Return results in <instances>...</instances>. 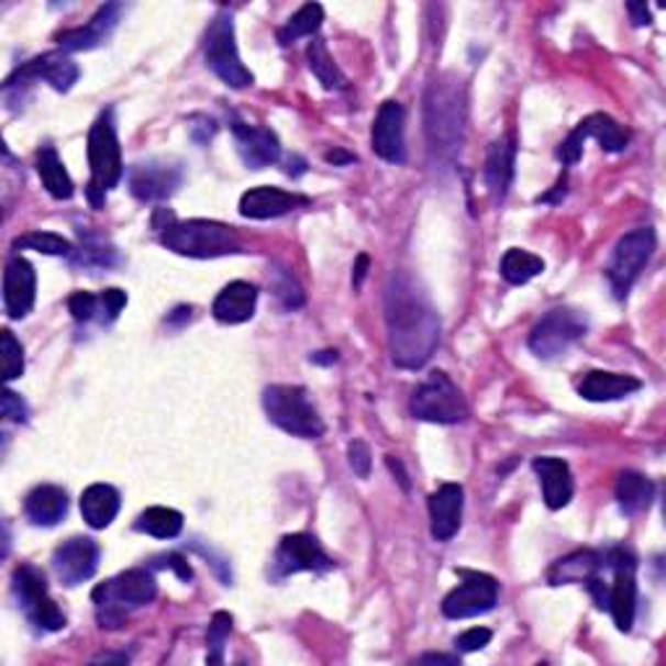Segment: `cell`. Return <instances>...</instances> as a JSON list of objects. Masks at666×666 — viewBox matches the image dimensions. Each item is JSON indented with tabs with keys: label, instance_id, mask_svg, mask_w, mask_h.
<instances>
[{
	"label": "cell",
	"instance_id": "cell-36",
	"mask_svg": "<svg viewBox=\"0 0 666 666\" xmlns=\"http://www.w3.org/2000/svg\"><path fill=\"white\" fill-rule=\"evenodd\" d=\"M323 16L325 13L321 3L302 5V9L297 11L285 26H281L279 34H276V37H279V45H292V42H297L300 37H313V34L321 30Z\"/></svg>",
	"mask_w": 666,
	"mask_h": 666
},
{
	"label": "cell",
	"instance_id": "cell-6",
	"mask_svg": "<svg viewBox=\"0 0 666 666\" xmlns=\"http://www.w3.org/2000/svg\"><path fill=\"white\" fill-rule=\"evenodd\" d=\"M264 409L276 428L295 437L315 441L325 432L321 414L302 386H268L264 391Z\"/></svg>",
	"mask_w": 666,
	"mask_h": 666
},
{
	"label": "cell",
	"instance_id": "cell-49",
	"mask_svg": "<svg viewBox=\"0 0 666 666\" xmlns=\"http://www.w3.org/2000/svg\"><path fill=\"white\" fill-rule=\"evenodd\" d=\"M628 11H630V16H633L635 26H648L651 24V13L646 9V3H630Z\"/></svg>",
	"mask_w": 666,
	"mask_h": 666
},
{
	"label": "cell",
	"instance_id": "cell-23",
	"mask_svg": "<svg viewBox=\"0 0 666 666\" xmlns=\"http://www.w3.org/2000/svg\"><path fill=\"white\" fill-rule=\"evenodd\" d=\"M304 203H308L304 196L287 193V190L281 188L260 186L251 188L240 198V214L245 219H276L289 214V211H295L297 207H304Z\"/></svg>",
	"mask_w": 666,
	"mask_h": 666
},
{
	"label": "cell",
	"instance_id": "cell-53",
	"mask_svg": "<svg viewBox=\"0 0 666 666\" xmlns=\"http://www.w3.org/2000/svg\"><path fill=\"white\" fill-rule=\"evenodd\" d=\"M420 664H458V656H445V654H424L417 658Z\"/></svg>",
	"mask_w": 666,
	"mask_h": 666
},
{
	"label": "cell",
	"instance_id": "cell-22",
	"mask_svg": "<svg viewBox=\"0 0 666 666\" xmlns=\"http://www.w3.org/2000/svg\"><path fill=\"white\" fill-rule=\"evenodd\" d=\"M120 13H123V5L118 3L99 5V11L89 19L87 26L58 34L60 47L68 49V53H81V49H95L99 45H104V42L112 37V32H115Z\"/></svg>",
	"mask_w": 666,
	"mask_h": 666
},
{
	"label": "cell",
	"instance_id": "cell-18",
	"mask_svg": "<svg viewBox=\"0 0 666 666\" xmlns=\"http://www.w3.org/2000/svg\"><path fill=\"white\" fill-rule=\"evenodd\" d=\"M34 297H37V274L34 266L21 255H13L5 264L3 271V308L9 318L30 315L34 308Z\"/></svg>",
	"mask_w": 666,
	"mask_h": 666
},
{
	"label": "cell",
	"instance_id": "cell-7",
	"mask_svg": "<svg viewBox=\"0 0 666 666\" xmlns=\"http://www.w3.org/2000/svg\"><path fill=\"white\" fill-rule=\"evenodd\" d=\"M203 55H207V66L214 70L226 87L247 89L253 84V74L245 68L243 58H240L232 11H219L217 19L211 21L207 42H203Z\"/></svg>",
	"mask_w": 666,
	"mask_h": 666
},
{
	"label": "cell",
	"instance_id": "cell-19",
	"mask_svg": "<svg viewBox=\"0 0 666 666\" xmlns=\"http://www.w3.org/2000/svg\"><path fill=\"white\" fill-rule=\"evenodd\" d=\"M47 81L55 91H68L79 81V66L68 58L66 53H45L40 58H34L30 63H24L16 74L11 76L3 87H11V84H26V81Z\"/></svg>",
	"mask_w": 666,
	"mask_h": 666
},
{
	"label": "cell",
	"instance_id": "cell-47",
	"mask_svg": "<svg viewBox=\"0 0 666 666\" xmlns=\"http://www.w3.org/2000/svg\"><path fill=\"white\" fill-rule=\"evenodd\" d=\"M349 464L352 469L357 477L367 479L370 477V464H373V456H370V448H367L365 441H352L349 443Z\"/></svg>",
	"mask_w": 666,
	"mask_h": 666
},
{
	"label": "cell",
	"instance_id": "cell-41",
	"mask_svg": "<svg viewBox=\"0 0 666 666\" xmlns=\"http://www.w3.org/2000/svg\"><path fill=\"white\" fill-rule=\"evenodd\" d=\"M0 354H3V380L11 382L24 373V346L16 342L13 331H0Z\"/></svg>",
	"mask_w": 666,
	"mask_h": 666
},
{
	"label": "cell",
	"instance_id": "cell-39",
	"mask_svg": "<svg viewBox=\"0 0 666 666\" xmlns=\"http://www.w3.org/2000/svg\"><path fill=\"white\" fill-rule=\"evenodd\" d=\"M37 251V253H45V255H66V258H70L74 255V245L68 243L66 237L55 235V232H30V235L24 237H16L13 240V251Z\"/></svg>",
	"mask_w": 666,
	"mask_h": 666
},
{
	"label": "cell",
	"instance_id": "cell-52",
	"mask_svg": "<svg viewBox=\"0 0 666 666\" xmlns=\"http://www.w3.org/2000/svg\"><path fill=\"white\" fill-rule=\"evenodd\" d=\"M386 464H388V469H391L396 477H399V485L403 487V490L409 492V474L403 471V466H401V460L399 458H393V456H388L386 458Z\"/></svg>",
	"mask_w": 666,
	"mask_h": 666
},
{
	"label": "cell",
	"instance_id": "cell-31",
	"mask_svg": "<svg viewBox=\"0 0 666 666\" xmlns=\"http://www.w3.org/2000/svg\"><path fill=\"white\" fill-rule=\"evenodd\" d=\"M614 495H618L622 513L637 515V513H643V510L651 508V502H654V495H656V487H654V481L643 477V474L622 471L618 477Z\"/></svg>",
	"mask_w": 666,
	"mask_h": 666
},
{
	"label": "cell",
	"instance_id": "cell-20",
	"mask_svg": "<svg viewBox=\"0 0 666 666\" xmlns=\"http://www.w3.org/2000/svg\"><path fill=\"white\" fill-rule=\"evenodd\" d=\"M464 519V487L441 485L430 495V531L437 542H448L458 534Z\"/></svg>",
	"mask_w": 666,
	"mask_h": 666
},
{
	"label": "cell",
	"instance_id": "cell-43",
	"mask_svg": "<svg viewBox=\"0 0 666 666\" xmlns=\"http://www.w3.org/2000/svg\"><path fill=\"white\" fill-rule=\"evenodd\" d=\"M68 310L76 323H89L99 313V297L91 292H74L68 300Z\"/></svg>",
	"mask_w": 666,
	"mask_h": 666
},
{
	"label": "cell",
	"instance_id": "cell-38",
	"mask_svg": "<svg viewBox=\"0 0 666 666\" xmlns=\"http://www.w3.org/2000/svg\"><path fill=\"white\" fill-rule=\"evenodd\" d=\"M70 258L76 260L79 266H89V268H108L115 264V247L104 243L102 237L97 235H87L84 237L81 232V245Z\"/></svg>",
	"mask_w": 666,
	"mask_h": 666
},
{
	"label": "cell",
	"instance_id": "cell-14",
	"mask_svg": "<svg viewBox=\"0 0 666 666\" xmlns=\"http://www.w3.org/2000/svg\"><path fill=\"white\" fill-rule=\"evenodd\" d=\"M274 580L289 578L295 573H329L336 568V563L325 555L321 542L310 534H289L281 540L271 563Z\"/></svg>",
	"mask_w": 666,
	"mask_h": 666
},
{
	"label": "cell",
	"instance_id": "cell-16",
	"mask_svg": "<svg viewBox=\"0 0 666 666\" xmlns=\"http://www.w3.org/2000/svg\"><path fill=\"white\" fill-rule=\"evenodd\" d=\"M102 550L89 536H74L53 552V570L63 586H79L99 568Z\"/></svg>",
	"mask_w": 666,
	"mask_h": 666
},
{
	"label": "cell",
	"instance_id": "cell-55",
	"mask_svg": "<svg viewBox=\"0 0 666 666\" xmlns=\"http://www.w3.org/2000/svg\"><path fill=\"white\" fill-rule=\"evenodd\" d=\"M338 359V354L336 352H318V354H310V363H315V365H331V363H336Z\"/></svg>",
	"mask_w": 666,
	"mask_h": 666
},
{
	"label": "cell",
	"instance_id": "cell-35",
	"mask_svg": "<svg viewBox=\"0 0 666 666\" xmlns=\"http://www.w3.org/2000/svg\"><path fill=\"white\" fill-rule=\"evenodd\" d=\"M544 271V260L540 255L521 251V247H510V251L502 255L500 260V274L508 285H526V281L534 279Z\"/></svg>",
	"mask_w": 666,
	"mask_h": 666
},
{
	"label": "cell",
	"instance_id": "cell-34",
	"mask_svg": "<svg viewBox=\"0 0 666 666\" xmlns=\"http://www.w3.org/2000/svg\"><path fill=\"white\" fill-rule=\"evenodd\" d=\"M136 531L154 536V540H175L182 531V513L175 508L154 506L138 515Z\"/></svg>",
	"mask_w": 666,
	"mask_h": 666
},
{
	"label": "cell",
	"instance_id": "cell-54",
	"mask_svg": "<svg viewBox=\"0 0 666 666\" xmlns=\"http://www.w3.org/2000/svg\"><path fill=\"white\" fill-rule=\"evenodd\" d=\"M193 318V308H177L175 313L167 315V323H186Z\"/></svg>",
	"mask_w": 666,
	"mask_h": 666
},
{
	"label": "cell",
	"instance_id": "cell-29",
	"mask_svg": "<svg viewBox=\"0 0 666 666\" xmlns=\"http://www.w3.org/2000/svg\"><path fill=\"white\" fill-rule=\"evenodd\" d=\"M604 568V555L593 550H580L573 555L557 559L550 568V584L563 586V584H588L593 576H599Z\"/></svg>",
	"mask_w": 666,
	"mask_h": 666
},
{
	"label": "cell",
	"instance_id": "cell-21",
	"mask_svg": "<svg viewBox=\"0 0 666 666\" xmlns=\"http://www.w3.org/2000/svg\"><path fill=\"white\" fill-rule=\"evenodd\" d=\"M232 133H235L240 157H243V162L251 169H264L274 165V162H279L281 146L274 131L260 125H245L235 120V123H232Z\"/></svg>",
	"mask_w": 666,
	"mask_h": 666
},
{
	"label": "cell",
	"instance_id": "cell-45",
	"mask_svg": "<svg viewBox=\"0 0 666 666\" xmlns=\"http://www.w3.org/2000/svg\"><path fill=\"white\" fill-rule=\"evenodd\" d=\"M0 412H3V420L9 422H26L30 420V409H26L24 399L19 393H13L5 388L3 399H0Z\"/></svg>",
	"mask_w": 666,
	"mask_h": 666
},
{
	"label": "cell",
	"instance_id": "cell-30",
	"mask_svg": "<svg viewBox=\"0 0 666 666\" xmlns=\"http://www.w3.org/2000/svg\"><path fill=\"white\" fill-rule=\"evenodd\" d=\"M120 513V492L112 485H91L81 495V515L91 529H108Z\"/></svg>",
	"mask_w": 666,
	"mask_h": 666
},
{
	"label": "cell",
	"instance_id": "cell-48",
	"mask_svg": "<svg viewBox=\"0 0 666 666\" xmlns=\"http://www.w3.org/2000/svg\"><path fill=\"white\" fill-rule=\"evenodd\" d=\"M159 559H162L159 568H173L182 580L193 578V570H190V565L186 563V557H182V555H165V557H159Z\"/></svg>",
	"mask_w": 666,
	"mask_h": 666
},
{
	"label": "cell",
	"instance_id": "cell-11",
	"mask_svg": "<svg viewBox=\"0 0 666 666\" xmlns=\"http://www.w3.org/2000/svg\"><path fill=\"white\" fill-rule=\"evenodd\" d=\"M588 331L584 313L570 308H555L542 318L529 333V349L542 359H555L573 344L580 342Z\"/></svg>",
	"mask_w": 666,
	"mask_h": 666
},
{
	"label": "cell",
	"instance_id": "cell-1",
	"mask_svg": "<svg viewBox=\"0 0 666 666\" xmlns=\"http://www.w3.org/2000/svg\"><path fill=\"white\" fill-rule=\"evenodd\" d=\"M388 349L396 367L420 370L441 342V318L414 276L396 271L386 285Z\"/></svg>",
	"mask_w": 666,
	"mask_h": 666
},
{
	"label": "cell",
	"instance_id": "cell-12",
	"mask_svg": "<svg viewBox=\"0 0 666 666\" xmlns=\"http://www.w3.org/2000/svg\"><path fill=\"white\" fill-rule=\"evenodd\" d=\"M604 565L612 570V584L607 586V609L622 633H630L635 622L637 584H635V557L628 550L614 547L604 555Z\"/></svg>",
	"mask_w": 666,
	"mask_h": 666
},
{
	"label": "cell",
	"instance_id": "cell-50",
	"mask_svg": "<svg viewBox=\"0 0 666 666\" xmlns=\"http://www.w3.org/2000/svg\"><path fill=\"white\" fill-rule=\"evenodd\" d=\"M367 266H370V258H367V255H359V258H357V266H354V276H352L354 289L363 287L365 274H367Z\"/></svg>",
	"mask_w": 666,
	"mask_h": 666
},
{
	"label": "cell",
	"instance_id": "cell-4",
	"mask_svg": "<svg viewBox=\"0 0 666 666\" xmlns=\"http://www.w3.org/2000/svg\"><path fill=\"white\" fill-rule=\"evenodd\" d=\"M87 154L91 169L87 196L91 207L102 209L110 190L118 188V182L123 180V157H120L115 112L112 110H104L102 115L95 120V125H91Z\"/></svg>",
	"mask_w": 666,
	"mask_h": 666
},
{
	"label": "cell",
	"instance_id": "cell-44",
	"mask_svg": "<svg viewBox=\"0 0 666 666\" xmlns=\"http://www.w3.org/2000/svg\"><path fill=\"white\" fill-rule=\"evenodd\" d=\"M125 304H127V295L123 292V289H118V287L104 289V292L99 295V321L112 323Z\"/></svg>",
	"mask_w": 666,
	"mask_h": 666
},
{
	"label": "cell",
	"instance_id": "cell-26",
	"mask_svg": "<svg viewBox=\"0 0 666 666\" xmlns=\"http://www.w3.org/2000/svg\"><path fill=\"white\" fill-rule=\"evenodd\" d=\"M515 175V144L510 138H500L490 146L485 162V182L490 188L495 203L506 201Z\"/></svg>",
	"mask_w": 666,
	"mask_h": 666
},
{
	"label": "cell",
	"instance_id": "cell-8",
	"mask_svg": "<svg viewBox=\"0 0 666 666\" xmlns=\"http://www.w3.org/2000/svg\"><path fill=\"white\" fill-rule=\"evenodd\" d=\"M409 409H412L414 420L435 424H458L469 417L460 388L441 370L430 373L428 380L417 388Z\"/></svg>",
	"mask_w": 666,
	"mask_h": 666
},
{
	"label": "cell",
	"instance_id": "cell-2",
	"mask_svg": "<svg viewBox=\"0 0 666 666\" xmlns=\"http://www.w3.org/2000/svg\"><path fill=\"white\" fill-rule=\"evenodd\" d=\"M424 131L437 159H453L466 136V97L456 79H437L424 97Z\"/></svg>",
	"mask_w": 666,
	"mask_h": 666
},
{
	"label": "cell",
	"instance_id": "cell-42",
	"mask_svg": "<svg viewBox=\"0 0 666 666\" xmlns=\"http://www.w3.org/2000/svg\"><path fill=\"white\" fill-rule=\"evenodd\" d=\"M271 289H274L276 300L281 302V308H285V310H297V308H302V304H304L302 287L297 285L295 276L285 271V268H276V271H274Z\"/></svg>",
	"mask_w": 666,
	"mask_h": 666
},
{
	"label": "cell",
	"instance_id": "cell-46",
	"mask_svg": "<svg viewBox=\"0 0 666 666\" xmlns=\"http://www.w3.org/2000/svg\"><path fill=\"white\" fill-rule=\"evenodd\" d=\"M490 641H492L490 630L471 628L456 637V648L460 651V654H471V651H481L485 646H490Z\"/></svg>",
	"mask_w": 666,
	"mask_h": 666
},
{
	"label": "cell",
	"instance_id": "cell-5",
	"mask_svg": "<svg viewBox=\"0 0 666 666\" xmlns=\"http://www.w3.org/2000/svg\"><path fill=\"white\" fill-rule=\"evenodd\" d=\"M162 245L188 258H219L240 251V237L232 226L209 219H190V222H169L162 230Z\"/></svg>",
	"mask_w": 666,
	"mask_h": 666
},
{
	"label": "cell",
	"instance_id": "cell-27",
	"mask_svg": "<svg viewBox=\"0 0 666 666\" xmlns=\"http://www.w3.org/2000/svg\"><path fill=\"white\" fill-rule=\"evenodd\" d=\"M643 382L633 378V375H622V373H604V370H591L584 375L580 380L578 393L584 396L586 401H618L625 399V396L641 391Z\"/></svg>",
	"mask_w": 666,
	"mask_h": 666
},
{
	"label": "cell",
	"instance_id": "cell-15",
	"mask_svg": "<svg viewBox=\"0 0 666 666\" xmlns=\"http://www.w3.org/2000/svg\"><path fill=\"white\" fill-rule=\"evenodd\" d=\"M127 186H131V193L144 203L167 201L182 186V169L162 159L138 162L127 173Z\"/></svg>",
	"mask_w": 666,
	"mask_h": 666
},
{
	"label": "cell",
	"instance_id": "cell-24",
	"mask_svg": "<svg viewBox=\"0 0 666 666\" xmlns=\"http://www.w3.org/2000/svg\"><path fill=\"white\" fill-rule=\"evenodd\" d=\"M255 304H258V289L251 281H232L217 295L211 313H214L219 323L237 325L251 321L255 315Z\"/></svg>",
	"mask_w": 666,
	"mask_h": 666
},
{
	"label": "cell",
	"instance_id": "cell-13",
	"mask_svg": "<svg viewBox=\"0 0 666 666\" xmlns=\"http://www.w3.org/2000/svg\"><path fill=\"white\" fill-rule=\"evenodd\" d=\"M460 584L443 599V614L448 620H469L492 612L500 597V584L487 573L458 570Z\"/></svg>",
	"mask_w": 666,
	"mask_h": 666
},
{
	"label": "cell",
	"instance_id": "cell-28",
	"mask_svg": "<svg viewBox=\"0 0 666 666\" xmlns=\"http://www.w3.org/2000/svg\"><path fill=\"white\" fill-rule=\"evenodd\" d=\"M24 513L34 526H58L68 513V495L55 485L34 487L24 500Z\"/></svg>",
	"mask_w": 666,
	"mask_h": 666
},
{
	"label": "cell",
	"instance_id": "cell-33",
	"mask_svg": "<svg viewBox=\"0 0 666 666\" xmlns=\"http://www.w3.org/2000/svg\"><path fill=\"white\" fill-rule=\"evenodd\" d=\"M576 131L584 138H597L601 148H607V152H622L630 141L625 127H622L618 120L604 115V112H597V115H588L586 120H580Z\"/></svg>",
	"mask_w": 666,
	"mask_h": 666
},
{
	"label": "cell",
	"instance_id": "cell-10",
	"mask_svg": "<svg viewBox=\"0 0 666 666\" xmlns=\"http://www.w3.org/2000/svg\"><path fill=\"white\" fill-rule=\"evenodd\" d=\"M654 251L656 235L651 226H641V230H633L628 232L625 237H620V243L614 245L612 258H609L607 264V279L609 285H612V292L618 300H625Z\"/></svg>",
	"mask_w": 666,
	"mask_h": 666
},
{
	"label": "cell",
	"instance_id": "cell-3",
	"mask_svg": "<svg viewBox=\"0 0 666 666\" xmlns=\"http://www.w3.org/2000/svg\"><path fill=\"white\" fill-rule=\"evenodd\" d=\"M157 599V578L146 568H131L104 580L91 591L97 622L104 630H120L133 609L152 604Z\"/></svg>",
	"mask_w": 666,
	"mask_h": 666
},
{
	"label": "cell",
	"instance_id": "cell-17",
	"mask_svg": "<svg viewBox=\"0 0 666 666\" xmlns=\"http://www.w3.org/2000/svg\"><path fill=\"white\" fill-rule=\"evenodd\" d=\"M403 120L407 112L399 102L388 99L380 104L373 123V152L388 165H403L407 162V141H403Z\"/></svg>",
	"mask_w": 666,
	"mask_h": 666
},
{
	"label": "cell",
	"instance_id": "cell-9",
	"mask_svg": "<svg viewBox=\"0 0 666 666\" xmlns=\"http://www.w3.org/2000/svg\"><path fill=\"white\" fill-rule=\"evenodd\" d=\"M13 597L19 607L24 609L26 620L40 633H58L66 628V614L60 612L58 604L49 599L45 573L34 565H19L13 570Z\"/></svg>",
	"mask_w": 666,
	"mask_h": 666
},
{
	"label": "cell",
	"instance_id": "cell-32",
	"mask_svg": "<svg viewBox=\"0 0 666 666\" xmlns=\"http://www.w3.org/2000/svg\"><path fill=\"white\" fill-rule=\"evenodd\" d=\"M37 173H40L42 186H45V190L53 198H58V201H68V198L74 196V180H70V175L66 173V167H63L58 152H55L53 146L40 148Z\"/></svg>",
	"mask_w": 666,
	"mask_h": 666
},
{
	"label": "cell",
	"instance_id": "cell-37",
	"mask_svg": "<svg viewBox=\"0 0 666 666\" xmlns=\"http://www.w3.org/2000/svg\"><path fill=\"white\" fill-rule=\"evenodd\" d=\"M308 66L325 89H344L346 87V76L342 74V68L336 66V60L331 58L329 47H325L323 40H313L308 45Z\"/></svg>",
	"mask_w": 666,
	"mask_h": 666
},
{
	"label": "cell",
	"instance_id": "cell-40",
	"mask_svg": "<svg viewBox=\"0 0 666 666\" xmlns=\"http://www.w3.org/2000/svg\"><path fill=\"white\" fill-rule=\"evenodd\" d=\"M232 633V614L226 612H217L214 618H211L209 633H207V662L209 664H222L224 662V646H226V637Z\"/></svg>",
	"mask_w": 666,
	"mask_h": 666
},
{
	"label": "cell",
	"instance_id": "cell-25",
	"mask_svg": "<svg viewBox=\"0 0 666 666\" xmlns=\"http://www.w3.org/2000/svg\"><path fill=\"white\" fill-rule=\"evenodd\" d=\"M534 471L542 481V492H544V502H547L550 510H559L565 508L573 500V474L570 466L565 464L563 458L555 456H540L534 458Z\"/></svg>",
	"mask_w": 666,
	"mask_h": 666
},
{
	"label": "cell",
	"instance_id": "cell-51",
	"mask_svg": "<svg viewBox=\"0 0 666 666\" xmlns=\"http://www.w3.org/2000/svg\"><path fill=\"white\" fill-rule=\"evenodd\" d=\"M325 162L333 167H338V165H352V162H357V157H354V154L342 152V148H333V152L325 154Z\"/></svg>",
	"mask_w": 666,
	"mask_h": 666
}]
</instances>
